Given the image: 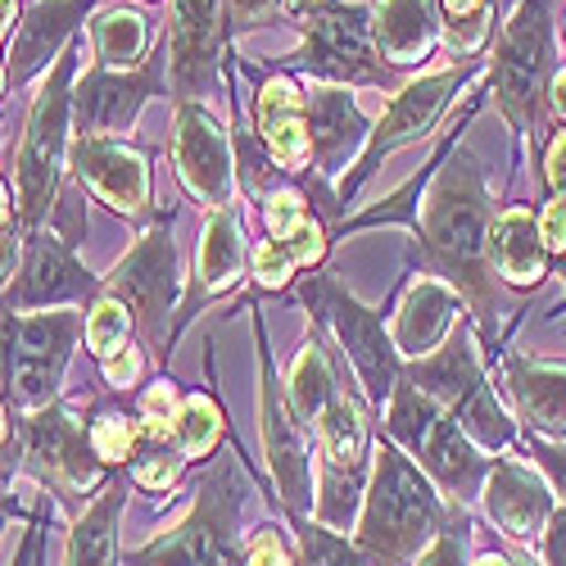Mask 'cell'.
I'll list each match as a JSON object with an SVG mask.
<instances>
[{
  "label": "cell",
  "instance_id": "cell-30",
  "mask_svg": "<svg viewBox=\"0 0 566 566\" xmlns=\"http://www.w3.org/2000/svg\"><path fill=\"white\" fill-rule=\"evenodd\" d=\"M340 399L336 390V376H332V363H326L322 345H304L300 358H295V371H291V403L300 412V421H308V427H317V417L326 412Z\"/></svg>",
  "mask_w": 566,
  "mask_h": 566
},
{
  "label": "cell",
  "instance_id": "cell-15",
  "mask_svg": "<svg viewBox=\"0 0 566 566\" xmlns=\"http://www.w3.org/2000/svg\"><path fill=\"white\" fill-rule=\"evenodd\" d=\"M73 168L86 181V191L114 213L140 218L150 209V168L136 150L118 146L109 136H77Z\"/></svg>",
  "mask_w": 566,
  "mask_h": 566
},
{
  "label": "cell",
  "instance_id": "cell-29",
  "mask_svg": "<svg viewBox=\"0 0 566 566\" xmlns=\"http://www.w3.org/2000/svg\"><path fill=\"white\" fill-rule=\"evenodd\" d=\"M317 444H322V458L326 467H363V453H367V427H363V412L354 399H336L317 417Z\"/></svg>",
  "mask_w": 566,
  "mask_h": 566
},
{
  "label": "cell",
  "instance_id": "cell-5",
  "mask_svg": "<svg viewBox=\"0 0 566 566\" xmlns=\"http://www.w3.org/2000/svg\"><path fill=\"white\" fill-rule=\"evenodd\" d=\"M408 381L421 395H431L458 421V431L471 444H481L490 453H503L516 440V421L499 403L490 376H485V367L476 358V345H471L467 336H449L444 349H436L431 358H421V367H412Z\"/></svg>",
  "mask_w": 566,
  "mask_h": 566
},
{
  "label": "cell",
  "instance_id": "cell-41",
  "mask_svg": "<svg viewBox=\"0 0 566 566\" xmlns=\"http://www.w3.org/2000/svg\"><path fill=\"white\" fill-rule=\"evenodd\" d=\"M526 449H531V458L548 471L553 485H557L562 499H566V444H562V440H544V436H526Z\"/></svg>",
  "mask_w": 566,
  "mask_h": 566
},
{
  "label": "cell",
  "instance_id": "cell-20",
  "mask_svg": "<svg viewBox=\"0 0 566 566\" xmlns=\"http://www.w3.org/2000/svg\"><path fill=\"white\" fill-rule=\"evenodd\" d=\"M440 28V0H376L371 6V41L390 69H412L427 60Z\"/></svg>",
  "mask_w": 566,
  "mask_h": 566
},
{
  "label": "cell",
  "instance_id": "cell-50",
  "mask_svg": "<svg viewBox=\"0 0 566 566\" xmlns=\"http://www.w3.org/2000/svg\"><path fill=\"white\" fill-rule=\"evenodd\" d=\"M14 10H19V0H0V41H6V32L14 23Z\"/></svg>",
  "mask_w": 566,
  "mask_h": 566
},
{
  "label": "cell",
  "instance_id": "cell-37",
  "mask_svg": "<svg viewBox=\"0 0 566 566\" xmlns=\"http://www.w3.org/2000/svg\"><path fill=\"white\" fill-rule=\"evenodd\" d=\"M159 449L155 453H146L136 467H132V476H136V485H146V490H168L172 481H177V471H181V449H164V440H155Z\"/></svg>",
  "mask_w": 566,
  "mask_h": 566
},
{
  "label": "cell",
  "instance_id": "cell-19",
  "mask_svg": "<svg viewBox=\"0 0 566 566\" xmlns=\"http://www.w3.org/2000/svg\"><path fill=\"white\" fill-rule=\"evenodd\" d=\"M263 440H268V462H272L281 499H286L291 507H304L308 494H313V467H308L300 421L291 417L286 395H281L276 381H272L268 354H263Z\"/></svg>",
  "mask_w": 566,
  "mask_h": 566
},
{
  "label": "cell",
  "instance_id": "cell-14",
  "mask_svg": "<svg viewBox=\"0 0 566 566\" xmlns=\"http://www.w3.org/2000/svg\"><path fill=\"white\" fill-rule=\"evenodd\" d=\"M164 41L172 91L181 105H191L222 55V0H172V28Z\"/></svg>",
  "mask_w": 566,
  "mask_h": 566
},
{
  "label": "cell",
  "instance_id": "cell-40",
  "mask_svg": "<svg viewBox=\"0 0 566 566\" xmlns=\"http://www.w3.org/2000/svg\"><path fill=\"white\" fill-rule=\"evenodd\" d=\"M291 268H295V259H291V250L281 245V241H263V245L254 250V276H259V286H263V291L286 286V281H291Z\"/></svg>",
  "mask_w": 566,
  "mask_h": 566
},
{
  "label": "cell",
  "instance_id": "cell-10",
  "mask_svg": "<svg viewBox=\"0 0 566 566\" xmlns=\"http://www.w3.org/2000/svg\"><path fill=\"white\" fill-rule=\"evenodd\" d=\"M476 73H481V69H444V73H431V77L408 82L399 96L386 105V114H381V123H376V132H367V150H363V159H358V177L345 186V200L358 191L363 177H371V168L381 164L390 150L408 146V140H417V136H427V132L436 127V118L444 114V105L467 86V77H476Z\"/></svg>",
  "mask_w": 566,
  "mask_h": 566
},
{
  "label": "cell",
  "instance_id": "cell-52",
  "mask_svg": "<svg viewBox=\"0 0 566 566\" xmlns=\"http://www.w3.org/2000/svg\"><path fill=\"white\" fill-rule=\"evenodd\" d=\"M10 222V205H6V191H0V227Z\"/></svg>",
  "mask_w": 566,
  "mask_h": 566
},
{
  "label": "cell",
  "instance_id": "cell-26",
  "mask_svg": "<svg viewBox=\"0 0 566 566\" xmlns=\"http://www.w3.org/2000/svg\"><path fill=\"white\" fill-rule=\"evenodd\" d=\"M245 268V231L231 209H213L200 231V263H196V300H213L241 281Z\"/></svg>",
  "mask_w": 566,
  "mask_h": 566
},
{
  "label": "cell",
  "instance_id": "cell-48",
  "mask_svg": "<svg viewBox=\"0 0 566 566\" xmlns=\"http://www.w3.org/2000/svg\"><path fill=\"white\" fill-rule=\"evenodd\" d=\"M548 109H553L557 118H566V69H557L553 82H548Z\"/></svg>",
  "mask_w": 566,
  "mask_h": 566
},
{
  "label": "cell",
  "instance_id": "cell-46",
  "mask_svg": "<svg viewBox=\"0 0 566 566\" xmlns=\"http://www.w3.org/2000/svg\"><path fill=\"white\" fill-rule=\"evenodd\" d=\"M227 6H231L235 23H259V19H268L276 6H286V0H227Z\"/></svg>",
  "mask_w": 566,
  "mask_h": 566
},
{
  "label": "cell",
  "instance_id": "cell-44",
  "mask_svg": "<svg viewBox=\"0 0 566 566\" xmlns=\"http://www.w3.org/2000/svg\"><path fill=\"white\" fill-rule=\"evenodd\" d=\"M101 371H105V381L109 386H118V390H127L132 381H136V376H140V354L127 345L123 354H114L109 363H101Z\"/></svg>",
  "mask_w": 566,
  "mask_h": 566
},
{
  "label": "cell",
  "instance_id": "cell-22",
  "mask_svg": "<svg viewBox=\"0 0 566 566\" xmlns=\"http://www.w3.org/2000/svg\"><path fill=\"white\" fill-rule=\"evenodd\" d=\"M259 136L272 164L281 168H308L313 136H308V105L286 77H268L259 86Z\"/></svg>",
  "mask_w": 566,
  "mask_h": 566
},
{
  "label": "cell",
  "instance_id": "cell-36",
  "mask_svg": "<svg viewBox=\"0 0 566 566\" xmlns=\"http://www.w3.org/2000/svg\"><path fill=\"white\" fill-rule=\"evenodd\" d=\"M136 427L127 417H105V421H96L91 427V449H96V458H105V462H123V458H132V444H136Z\"/></svg>",
  "mask_w": 566,
  "mask_h": 566
},
{
  "label": "cell",
  "instance_id": "cell-49",
  "mask_svg": "<svg viewBox=\"0 0 566 566\" xmlns=\"http://www.w3.org/2000/svg\"><path fill=\"white\" fill-rule=\"evenodd\" d=\"M14 254H19V250H14V241H10L6 231H0V281L10 276V268H14Z\"/></svg>",
  "mask_w": 566,
  "mask_h": 566
},
{
  "label": "cell",
  "instance_id": "cell-47",
  "mask_svg": "<svg viewBox=\"0 0 566 566\" xmlns=\"http://www.w3.org/2000/svg\"><path fill=\"white\" fill-rule=\"evenodd\" d=\"M245 566H291V562H286V553H281V544H276L272 535H263V539L254 544V553H250Z\"/></svg>",
  "mask_w": 566,
  "mask_h": 566
},
{
  "label": "cell",
  "instance_id": "cell-45",
  "mask_svg": "<svg viewBox=\"0 0 566 566\" xmlns=\"http://www.w3.org/2000/svg\"><path fill=\"white\" fill-rule=\"evenodd\" d=\"M544 177L553 186V196H566V127L548 140V155H544Z\"/></svg>",
  "mask_w": 566,
  "mask_h": 566
},
{
  "label": "cell",
  "instance_id": "cell-9",
  "mask_svg": "<svg viewBox=\"0 0 566 566\" xmlns=\"http://www.w3.org/2000/svg\"><path fill=\"white\" fill-rule=\"evenodd\" d=\"M77 340V317L73 313H36L23 322L0 326V367L10 371L14 403L36 412L55 399L64 358Z\"/></svg>",
  "mask_w": 566,
  "mask_h": 566
},
{
  "label": "cell",
  "instance_id": "cell-31",
  "mask_svg": "<svg viewBox=\"0 0 566 566\" xmlns=\"http://www.w3.org/2000/svg\"><path fill=\"white\" fill-rule=\"evenodd\" d=\"M91 41H96V55H101L105 69L127 73L132 64H140V55H146L150 28H146V19L132 14V10H109L105 19L91 23Z\"/></svg>",
  "mask_w": 566,
  "mask_h": 566
},
{
  "label": "cell",
  "instance_id": "cell-4",
  "mask_svg": "<svg viewBox=\"0 0 566 566\" xmlns=\"http://www.w3.org/2000/svg\"><path fill=\"white\" fill-rule=\"evenodd\" d=\"M304 45L286 60L295 73H313L322 82H390V64L376 55L371 10L349 0H286Z\"/></svg>",
  "mask_w": 566,
  "mask_h": 566
},
{
  "label": "cell",
  "instance_id": "cell-39",
  "mask_svg": "<svg viewBox=\"0 0 566 566\" xmlns=\"http://www.w3.org/2000/svg\"><path fill=\"white\" fill-rule=\"evenodd\" d=\"M263 218H268V231H272V235L295 231V227L308 218V213H304V196L291 191V186H276V191L268 196V205H263Z\"/></svg>",
  "mask_w": 566,
  "mask_h": 566
},
{
  "label": "cell",
  "instance_id": "cell-6",
  "mask_svg": "<svg viewBox=\"0 0 566 566\" xmlns=\"http://www.w3.org/2000/svg\"><path fill=\"white\" fill-rule=\"evenodd\" d=\"M386 431L417 458V467L427 471L436 485H444L449 494H471V485L485 481V462L471 449V440L458 431V421L431 399L421 395L412 381H399L390 395V421Z\"/></svg>",
  "mask_w": 566,
  "mask_h": 566
},
{
  "label": "cell",
  "instance_id": "cell-28",
  "mask_svg": "<svg viewBox=\"0 0 566 566\" xmlns=\"http://www.w3.org/2000/svg\"><path fill=\"white\" fill-rule=\"evenodd\" d=\"M140 566H231V553H227V539L222 531L213 526V516L200 499V512L191 526H181V535L155 544L146 557H140Z\"/></svg>",
  "mask_w": 566,
  "mask_h": 566
},
{
  "label": "cell",
  "instance_id": "cell-43",
  "mask_svg": "<svg viewBox=\"0 0 566 566\" xmlns=\"http://www.w3.org/2000/svg\"><path fill=\"white\" fill-rule=\"evenodd\" d=\"M544 566H566V507H553L544 526Z\"/></svg>",
  "mask_w": 566,
  "mask_h": 566
},
{
  "label": "cell",
  "instance_id": "cell-33",
  "mask_svg": "<svg viewBox=\"0 0 566 566\" xmlns=\"http://www.w3.org/2000/svg\"><path fill=\"white\" fill-rule=\"evenodd\" d=\"M222 436V412L213 399L205 395H191L181 399L177 417H172V444L181 449V458H209L213 444Z\"/></svg>",
  "mask_w": 566,
  "mask_h": 566
},
{
  "label": "cell",
  "instance_id": "cell-1",
  "mask_svg": "<svg viewBox=\"0 0 566 566\" xmlns=\"http://www.w3.org/2000/svg\"><path fill=\"white\" fill-rule=\"evenodd\" d=\"M490 227H494V205L485 191L481 164L467 150L444 159L431 196H427V209L417 218V235H421V250L440 268V281H449V286L458 295H467L481 313L494 308Z\"/></svg>",
  "mask_w": 566,
  "mask_h": 566
},
{
  "label": "cell",
  "instance_id": "cell-16",
  "mask_svg": "<svg viewBox=\"0 0 566 566\" xmlns=\"http://www.w3.org/2000/svg\"><path fill=\"white\" fill-rule=\"evenodd\" d=\"M499 376H503V390H507L516 417L531 427V436L566 440V363L503 354Z\"/></svg>",
  "mask_w": 566,
  "mask_h": 566
},
{
  "label": "cell",
  "instance_id": "cell-24",
  "mask_svg": "<svg viewBox=\"0 0 566 566\" xmlns=\"http://www.w3.org/2000/svg\"><path fill=\"white\" fill-rule=\"evenodd\" d=\"M308 136H313V159L326 177H336L345 159L358 150V140H367L358 105L345 86H308Z\"/></svg>",
  "mask_w": 566,
  "mask_h": 566
},
{
  "label": "cell",
  "instance_id": "cell-35",
  "mask_svg": "<svg viewBox=\"0 0 566 566\" xmlns=\"http://www.w3.org/2000/svg\"><path fill=\"white\" fill-rule=\"evenodd\" d=\"M86 340H91V354H96L101 363L123 354L132 345V313H127V304L114 300V295L96 300V308H91V317H86Z\"/></svg>",
  "mask_w": 566,
  "mask_h": 566
},
{
  "label": "cell",
  "instance_id": "cell-2",
  "mask_svg": "<svg viewBox=\"0 0 566 566\" xmlns=\"http://www.w3.org/2000/svg\"><path fill=\"white\" fill-rule=\"evenodd\" d=\"M440 531H444V507L427 481V471H417L395 444H381L371 462V490H367L358 544L381 566L386 562L399 566Z\"/></svg>",
  "mask_w": 566,
  "mask_h": 566
},
{
  "label": "cell",
  "instance_id": "cell-11",
  "mask_svg": "<svg viewBox=\"0 0 566 566\" xmlns=\"http://www.w3.org/2000/svg\"><path fill=\"white\" fill-rule=\"evenodd\" d=\"M109 295L140 317L155 345H164V317L177 304V259H172V235L164 227L140 235V245L114 268Z\"/></svg>",
  "mask_w": 566,
  "mask_h": 566
},
{
  "label": "cell",
  "instance_id": "cell-23",
  "mask_svg": "<svg viewBox=\"0 0 566 566\" xmlns=\"http://www.w3.org/2000/svg\"><path fill=\"white\" fill-rule=\"evenodd\" d=\"M91 6H96V0H36L23 14V28L10 45V64H6L10 82H28L51 64Z\"/></svg>",
  "mask_w": 566,
  "mask_h": 566
},
{
  "label": "cell",
  "instance_id": "cell-38",
  "mask_svg": "<svg viewBox=\"0 0 566 566\" xmlns=\"http://www.w3.org/2000/svg\"><path fill=\"white\" fill-rule=\"evenodd\" d=\"M304 553H308V566H367L345 539H336L332 531H304Z\"/></svg>",
  "mask_w": 566,
  "mask_h": 566
},
{
  "label": "cell",
  "instance_id": "cell-27",
  "mask_svg": "<svg viewBox=\"0 0 566 566\" xmlns=\"http://www.w3.org/2000/svg\"><path fill=\"white\" fill-rule=\"evenodd\" d=\"M32 453L41 462H51L73 490H91L101 481L96 449H91V440H82L77 421L69 412H51L32 421Z\"/></svg>",
  "mask_w": 566,
  "mask_h": 566
},
{
  "label": "cell",
  "instance_id": "cell-12",
  "mask_svg": "<svg viewBox=\"0 0 566 566\" xmlns=\"http://www.w3.org/2000/svg\"><path fill=\"white\" fill-rule=\"evenodd\" d=\"M172 159L200 205L209 209H231L235 196V168H231V140L218 127L213 114L200 105H177V140H172Z\"/></svg>",
  "mask_w": 566,
  "mask_h": 566
},
{
  "label": "cell",
  "instance_id": "cell-8",
  "mask_svg": "<svg viewBox=\"0 0 566 566\" xmlns=\"http://www.w3.org/2000/svg\"><path fill=\"white\" fill-rule=\"evenodd\" d=\"M304 300L336 332V340L345 345V354L358 367L363 390L371 395V403L386 408L395 386H399V354H395V340L386 336V322L371 308H363L354 295H345L336 281H326V276L304 281Z\"/></svg>",
  "mask_w": 566,
  "mask_h": 566
},
{
  "label": "cell",
  "instance_id": "cell-42",
  "mask_svg": "<svg viewBox=\"0 0 566 566\" xmlns=\"http://www.w3.org/2000/svg\"><path fill=\"white\" fill-rule=\"evenodd\" d=\"M421 566H467V553H462V535L453 531H440L427 553H421Z\"/></svg>",
  "mask_w": 566,
  "mask_h": 566
},
{
  "label": "cell",
  "instance_id": "cell-7",
  "mask_svg": "<svg viewBox=\"0 0 566 566\" xmlns=\"http://www.w3.org/2000/svg\"><path fill=\"white\" fill-rule=\"evenodd\" d=\"M73 55L60 60V69L45 77L41 96L32 105V118H28V136L19 146V209H23V222H36L45 213L55 196V181H60V159H64V146H69V118H73Z\"/></svg>",
  "mask_w": 566,
  "mask_h": 566
},
{
  "label": "cell",
  "instance_id": "cell-17",
  "mask_svg": "<svg viewBox=\"0 0 566 566\" xmlns=\"http://www.w3.org/2000/svg\"><path fill=\"white\" fill-rule=\"evenodd\" d=\"M485 512L507 539H531L548 526L553 494L531 467L516 458H499L485 471Z\"/></svg>",
  "mask_w": 566,
  "mask_h": 566
},
{
  "label": "cell",
  "instance_id": "cell-25",
  "mask_svg": "<svg viewBox=\"0 0 566 566\" xmlns=\"http://www.w3.org/2000/svg\"><path fill=\"white\" fill-rule=\"evenodd\" d=\"M96 291V281H91L86 268H77L73 250L60 245L55 235H36V245H32V263L23 272V281L14 286V304H69V300H82Z\"/></svg>",
  "mask_w": 566,
  "mask_h": 566
},
{
  "label": "cell",
  "instance_id": "cell-3",
  "mask_svg": "<svg viewBox=\"0 0 566 566\" xmlns=\"http://www.w3.org/2000/svg\"><path fill=\"white\" fill-rule=\"evenodd\" d=\"M553 36H548V10L544 0H516L512 14L503 19V32L490 55V82H494V105L522 132L539 140L544 132V105H548V82H553Z\"/></svg>",
  "mask_w": 566,
  "mask_h": 566
},
{
  "label": "cell",
  "instance_id": "cell-18",
  "mask_svg": "<svg viewBox=\"0 0 566 566\" xmlns=\"http://www.w3.org/2000/svg\"><path fill=\"white\" fill-rule=\"evenodd\" d=\"M458 313H462V295L449 286V281L421 276L395 313V326H390L395 354L399 358H431L453 336Z\"/></svg>",
  "mask_w": 566,
  "mask_h": 566
},
{
  "label": "cell",
  "instance_id": "cell-51",
  "mask_svg": "<svg viewBox=\"0 0 566 566\" xmlns=\"http://www.w3.org/2000/svg\"><path fill=\"white\" fill-rule=\"evenodd\" d=\"M476 566H516V562H507V557H499V553H485Z\"/></svg>",
  "mask_w": 566,
  "mask_h": 566
},
{
  "label": "cell",
  "instance_id": "cell-53",
  "mask_svg": "<svg viewBox=\"0 0 566 566\" xmlns=\"http://www.w3.org/2000/svg\"><path fill=\"white\" fill-rule=\"evenodd\" d=\"M0 440H6V417H0Z\"/></svg>",
  "mask_w": 566,
  "mask_h": 566
},
{
  "label": "cell",
  "instance_id": "cell-32",
  "mask_svg": "<svg viewBox=\"0 0 566 566\" xmlns=\"http://www.w3.org/2000/svg\"><path fill=\"white\" fill-rule=\"evenodd\" d=\"M123 507V494L109 490V499L101 507H91L77 531H73V548H69V566H114V516Z\"/></svg>",
  "mask_w": 566,
  "mask_h": 566
},
{
  "label": "cell",
  "instance_id": "cell-13",
  "mask_svg": "<svg viewBox=\"0 0 566 566\" xmlns=\"http://www.w3.org/2000/svg\"><path fill=\"white\" fill-rule=\"evenodd\" d=\"M164 69H168V41L159 45V55L146 60L140 69H127V73L101 69V73H91L73 91V123H77V132L82 136H105V132L132 127L140 105H146L159 91V73Z\"/></svg>",
  "mask_w": 566,
  "mask_h": 566
},
{
  "label": "cell",
  "instance_id": "cell-34",
  "mask_svg": "<svg viewBox=\"0 0 566 566\" xmlns=\"http://www.w3.org/2000/svg\"><path fill=\"white\" fill-rule=\"evenodd\" d=\"M440 14H444V28H449V51L471 55L490 36L499 0H440Z\"/></svg>",
  "mask_w": 566,
  "mask_h": 566
},
{
  "label": "cell",
  "instance_id": "cell-21",
  "mask_svg": "<svg viewBox=\"0 0 566 566\" xmlns=\"http://www.w3.org/2000/svg\"><path fill=\"white\" fill-rule=\"evenodd\" d=\"M548 245L539 235V218L531 213V205H507L494 227H490V272H499L507 286L535 291L548 276Z\"/></svg>",
  "mask_w": 566,
  "mask_h": 566
}]
</instances>
